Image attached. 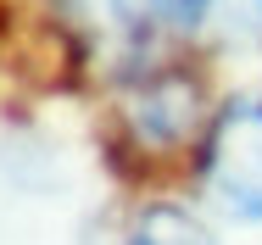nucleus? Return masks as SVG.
<instances>
[{
    "mask_svg": "<svg viewBox=\"0 0 262 245\" xmlns=\"http://www.w3.org/2000/svg\"><path fill=\"white\" fill-rule=\"evenodd\" d=\"M257 6H262V0H257Z\"/></svg>",
    "mask_w": 262,
    "mask_h": 245,
    "instance_id": "obj_5",
    "label": "nucleus"
},
{
    "mask_svg": "<svg viewBox=\"0 0 262 245\" xmlns=\"http://www.w3.org/2000/svg\"><path fill=\"white\" fill-rule=\"evenodd\" d=\"M123 112L140 145H179L201 123V84L184 67H151L134 78V95Z\"/></svg>",
    "mask_w": 262,
    "mask_h": 245,
    "instance_id": "obj_3",
    "label": "nucleus"
},
{
    "mask_svg": "<svg viewBox=\"0 0 262 245\" xmlns=\"http://www.w3.org/2000/svg\"><path fill=\"white\" fill-rule=\"evenodd\" d=\"M201 190L240 223H262V95L229 100L201 134Z\"/></svg>",
    "mask_w": 262,
    "mask_h": 245,
    "instance_id": "obj_2",
    "label": "nucleus"
},
{
    "mask_svg": "<svg viewBox=\"0 0 262 245\" xmlns=\"http://www.w3.org/2000/svg\"><path fill=\"white\" fill-rule=\"evenodd\" d=\"M212 0H56V17L90 61H106L128 78L167 67V50L207 23Z\"/></svg>",
    "mask_w": 262,
    "mask_h": 245,
    "instance_id": "obj_1",
    "label": "nucleus"
},
{
    "mask_svg": "<svg viewBox=\"0 0 262 245\" xmlns=\"http://www.w3.org/2000/svg\"><path fill=\"white\" fill-rule=\"evenodd\" d=\"M128 245H217L212 229L179 201H151L140 206L134 229H128Z\"/></svg>",
    "mask_w": 262,
    "mask_h": 245,
    "instance_id": "obj_4",
    "label": "nucleus"
}]
</instances>
